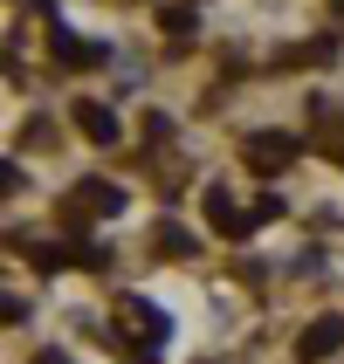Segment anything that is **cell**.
<instances>
[{"mask_svg":"<svg viewBox=\"0 0 344 364\" xmlns=\"http://www.w3.org/2000/svg\"><path fill=\"white\" fill-rule=\"evenodd\" d=\"M283 159H296V138H276V131L248 138V165L255 172H283Z\"/></svg>","mask_w":344,"mask_h":364,"instance_id":"obj_1","label":"cell"},{"mask_svg":"<svg viewBox=\"0 0 344 364\" xmlns=\"http://www.w3.org/2000/svg\"><path fill=\"white\" fill-rule=\"evenodd\" d=\"M48 41H56V62H69V69H76V62H83V69H90V62H103V48H97V41L69 35L62 21H56V35H48Z\"/></svg>","mask_w":344,"mask_h":364,"instance_id":"obj_2","label":"cell"},{"mask_svg":"<svg viewBox=\"0 0 344 364\" xmlns=\"http://www.w3.org/2000/svg\"><path fill=\"white\" fill-rule=\"evenodd\" d=\"M76 124L90 131V144H118V117H110L103 103H83V110H76Z\"/></svg>","mask_w":344,"mask_h":364,"instance_id":"obj_3","label":"cell"},{"mask_svg":"<svg viewBox=\"0 0 344 364\" xmlns=\"http://www.w3.org/2000/svg\"><path fill=\"white\" fill-rule=\"evenodd\" d=\"M338 344H344V323H338V316H324V323H310V337H303V358H330Z\"/></svg>","mask_w":344,"mask_h":364,"instance_id":"obj_4","label":"cell"}]
</instances>
